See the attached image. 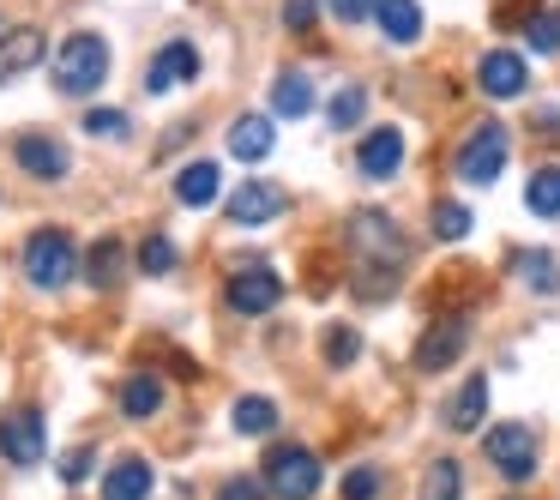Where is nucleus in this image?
I'll use <instances>...</instances> for the list:
<instances>
[{
    "mask_svg": "<svg viewBox=\"0 0 560 500\" xmlns=\"http://www.w3.org/2000/svg\"><path fill=\"white\" fill-rule=\"evenodd\" d=\"M121 271H127V247L115 242V235H103V242L85 254V278H91V290H115V283H121Z\"/></svg>",
    "mask_w": 560,
    "mask_h": 500,
    "instance_id": "20",
    "label": "nucleus"
},
{
    "mask_svg": "<svg viewBox=\"0 0 560 500\" xmlns=\"http://www.w3.org/2000/svg\"><path fill=\"white\" fill-rule=\"evenodd\" d=\"M458 495H464L458 458H434V464H428V476H422V500H458Z\"/></svg>",
    "mask_w": 560,
    "mask_h": 500,
    "instance_id": "26",
    "label": "nucleus"
},
{
    "mask_svg": "<svg viewBox=\"0 0 560 500\" xmlns=\"http://www.w3.org/2000/svg\"><path fill=\"white\" fill-rule=\"evenodd\" d=\"M482 452H488V464H494L506 482H530L536 476V434L524 422H494L482 434Z\"/></svg>",
    "mask_w": 560,
    "mask_h": 500,
    "instance_id": "6",
    "label": "nucleus"
},
{
    "mask_svg": "<svg viewBox=\"0 0 560 500\" xmlns=\"http://www.w3.org/2000/svg\"><path fill=\"white\" fill-rule=\"evenodd\" d=\"M223 302H230L242 319H254V314H271V307L283 302V278H278L271 266H235L230 290H223Z\"/></svg>",
    "mask_w": 560,
    "mask_h": 500,
    "instance_id": "7",
    "label": "nucleus"
},
{
    "mask_svg": "<svg viewBox=\"0 0 560 500\" xmlns=\"http://www.w3.org/2000/svg\"><path fill=\"white\" fill-rule=\"evenodd\" d=\"M350 254H355V295L380 302V295L398 290V271H404V235L386 211H355L350 218Z\"/></svg>",
    "mask_w": 560,
    "mask_h": 500,
    "instance_id": "1",
    "label": "nucleus"
},
{
    "mask_svg": "<svg viewBox=\"0 0 560 500\" xmlns=\"http://www.w3.org/2000/svg\"><path fill=\"white\" fill-rule=\"evenodd\" d=\"M307 109H314V79L307 73H278V85H271V115L302 121Z\"/></svg>",
    "mask_w": 560,
    "mask_h": 500,
    "instance_id": "22",
    "label": "nucleus"
},
{
    "mask_svg": "<svg viewBox=\"0 0 560 500\" xmlns=\"http://www.w3.org/2000/svg\"><path fill=\"white\" fill-rule=\"evenodd\" d=\"M374 19H380V31H386V43H416L422 37V7H416V0H380Z\"/></svg>",
    "mask_w": 560,
    "mask_h": 500,
    "instance_id": "21",
    "label": "nucleus"
},
{
    "mask_svg": "<svg viewBox=\"0 0 560 500\" xmlns=\"http://www.w3.org/2000/svg\"><path fill=\"white\" fill-rule=\"evenodd\" d=\"M434 235L440 242H464V235H470V211H464L458 199H440L434 206Z\"/></svg>",
    "mask_w": 560,
    "mask_h": 500,
    "instance_id": "31",
    "label": "nucleus"
},
{
    "mask_svg": "<svg viewBox=\"0 0 560 500\" xmlns=\"http://www.w3.org/2000/svg\"><path fill=\"white\" fill-rule=\"evenodd\" d=\"M398 163H404V133L398 127H374V133L355 146V170H362L368 182H392Z\"/></svg>",
    "mask_w": 560,
    "mask_h": 500,
    "instance_id": "12",
    "label": "nucleus"
},
{
    "mask_svg": "<svg viewBox=\"0 0 560 500\" xmlns=\"http://www.w3.org/2000/svg\"><path fill=\"white\" fill-rule=\"evenodd\" d=\"M13 158H19V170H25V175H37V182H61V175L73 170L67 146H61V139H49V133H19Z\"/></svg>",
    "mask_w": 560,
    "mask_h": 500,
    "instance_id": "11",
    "label": "nucleus"
},
{
    "mask_svg": "<svg viewBox=\"0 0 560 500\" xmlns=\"http://www.w3.org/2000/svg\"><path fill=\"white\" fill-rule=\"evenodd\" d=\"M61 476H67V482H85V476H91V452H85V446H79V452H67Z\"/></svg>",
    "mask_w": 560,
    "mask_h": 500,
    "instance_id": "38",
    "label": "nucleus"
},
{
    "mask_svg": "<svg viewBox=\"0 0 560 500\" xmlns=\"http://www.w3.org/2000/svg\"><path fill=\"white\" fill-rule=\"evenodd\" d=\"M482 416H488V380H482V374H470L458 392H452L446 422L458 428V434H476V428H482Z\"/></svg>",
    "mask_w": 560,
    "mask_h": 500,
    "instance_id": "18",
    "label": "nucleus"
},
{
    "mask_svg": "<svg viewBox=\"0 0 560 500\" xmlns=\"http://www.w3.org/2000/svg\"><path fill=\"white\" fill-rule=\"evenodd\" d=\"M524 37L536 55H560V13H530L524 19Z\"/></svg>",
    "mask_w": 560,
    "mask_h": 500,
    "instance_id": "30",
    "label": "nucleus"
},
{
    "mask_svg": "<svg viewBox=\"0 0 560 500\" xmlns=\"http://www.w3.org/2000/svg\"><path fill=\"white\" fill-rule=\"evenodd\" d=\"M151 482H158V470H151L139 452H127V458H115V470L103 476V500H145Z\"/></svg>",
    "mask_w": 560,
    "mask_h": 500,
    "instance_id": "16",
    "label": "nucleus"
},
{
    "mask_svg": "<svg viewBox=\"0 0 560 500\" xmlns=\"http://www.w3.org/2000/svg\"><path fill=\"white\" fill-rule=\"evenodd\" d=\"M464 344H470V319L440 314L434 326L422 332V344H416V368H422V374H440V368H452L464 356Z\"/></svg>",
    "mask_w": 560,
    "mask_h": 500,
    "instance_id": "9",
    "label": "nucleus"
},
{
    "mask_svg": "<svg viewBox=\"0 0 560 500\" xmlns=\"http://www.w3.org/2000/svg\"><path fill=\"white\" fill-rule=\"evenodd\" d=\"M230 422H235V434H271L278 428V404L271 398H235V410H230Z\"/></svg>",
    "mask_w": 560,
    "mask_h": 500,
    "instance_id": "24",
    "label": "nucleus"
},
{
    "mask_svg": "<svg viewBox=\"0 0 560 500\" xmlns=\"http://www.w3.org/2000/svg\"><path fill=\"white\" fill-rule=\"evenodd\" d=\"M355 356H362V338H355L350 326H331V332H326V362H331V368H350Z\"/></svg>",
    "mask_w": 560,
    "mask_h": 500,
    "instance_id": "32",
    "label": "nucleus"
},
{
    "mask_svg": "<svg viewBox=\"0 0 560 500\" xmlns=\"http://www.w3.org/2000/svg\"><path fill=\"white\" fill-rule=\"evenodd\" d=\"M109 79V43L97 31H73V37L55 49V85L67 97H91V91Z\"/></svg>",
    "mask_w": 560,
    "mask_h": 500,
    "instance_id": "2",
    "label": "nucleus"
},
{
    "mask_svg": "<svg viewBox=\"0 0 560 500\" xmlns=\"http://www.w3.org/2000/svg\"><path fill=\"white\" fill-rule=\"evenodd\" d=\"M85 133L91 139H127V115L121 109H91L85 115Z\"/></svg>",
    "mask_w": 560,
    "mask_h": 500,
    "instance_id": "33",
    "label": "nucleus"
},
{
    "mask_svg": "<svg viewBox=\"0 0 560 500\" xmlns=\"http://www.w3.org/2000/svg\"><path fill=\"white\" fill-rule=\"evenodd\" d=\"M218 500H259V482H247V476H230V482L218 488Z\"/></svg>",
    "mask_w": 560,
    "mask_h": 500,
    "instance_id": "37",
    "label": "nucleus"
},
{
    "mask_svg": "<svg viewBox=\"0 0 560 500\" xmlns=\"http://www.w3.org/2000/svg\"><path fill=\"white\" fill-rule=\"evenodd\" d=\"M266 488L278 500H314L319 495V458L307 446H271L266 452Z\"/></svg>",
    "mask_w": 560,
    "mask_h": 500,
    "instance_id": "4",
    "label": "nucleus"
},
{
    "mask_svg": "<svg viewBox=\"0 0 560 500\" xmlns=\"http://www.w3.org/2000/svg\"><path fill=\"white\" fill-rule=\"evenodd\" d=\"M283 206H290V194H283L278 182H266V175H254V182L235 187L230 199V223H242V230H266V223L283 218Z\"/></svg>",
    "mask_w": 560,
    "mask_h": 500,
    "instance_id": "8",
    "label": "nucleus"
},
{
    "mask_svg": "<svg viewBox=\"0 0 560 500\" xmlns=\"http://www.w3.org/2000/svg\"><path fill=\"white\" fill-rule=\"evenodd\" d=\"M326 7H331V19H338V25H362V19H374L380 0H326Z\"/></svg>",
    "mask_w": 560,
    "mask_h": 500,
    "instance_id": "35",
    "label": "nucleus"
},
{
    "mask_svg": "<svg viewBox=\"0 0 560 500\" xmlns=\"http://www.w3.org/2000/svg\"><path fill=\"white\" fill-rule=\"evenodd\" d=\"M380 495V470L374 464H355L350 476H343V500H374Z\"/></svg>",
    "mask_w": 560,
    "mask_h": 500,
    "instance_id": "34",
    "label": "nucleus"
},
{
    "mask_svg": "<svg viewBox=\"0 0 560 500\" xmlns=\"http://www.w3.org/2000/svg\"><path fill=\"white\" fill-rule=\"evenodd\" d=\"M163 410V380L151 374V368H139V374H127L121 386V416H133V422H145V416Z\"/></svg>",
    "mask_w": 560,
    "mask_h": 500,
    "instance_id": "19",
    "label": "nucleus"
},
{
    "mask_svg": "<svg viewBox=\"0 0 560 500\" xmlns=\"http://www.w3.org/2000/svg\"><path fill=\"white\" fill-rule=\"evenodd\" d=\"M139 271H145V278H170L175 271V242L170 235H145V242H139Z\"/></svg>",
    "mask_w": 560,
    "mask_h": 500,
    "instance_id": "28",
    "label": "nucleus"
},
{
    "mask_svg": "<svg viewBox=\"0 0 560 500\" xmlns=\"http://www.w3.org/2000/svg\"><path fill=\"white\" fill-rule=\"evenodd\" d=\"M362 109H368V91H362V85H343L338 97L326 103V121L343 133V127H355V121H362Z\"/></svg>",
    "mask_w": 560,
    "mask_h": 500,
    "instance_id": "29",
    "label": "nucleus"
},
{
    "mask_svg": "<svg viewBox=\"0 0 560 500\" xmlns=\"http://www.w3.org/2000/svg\"><path fill=\"white\" fill-rule=\"evenodd\" d=\"M175 199L194 211H206L211 199H218V163H187L182 175H175Z\"/></svg>",
    "mask_w": 560,
    "mask_h": 500,
    "instance_id": "23",
    "label": "nucleus"
},
{
    "mask_svg": "<svg viewBox=\"0 0 560 500\" xmlns=\"http://www.w3.org/2000/svg\"><path fill=\"white\" fill-rule=\"evenodd\" d=\"M319 19V0H283V25L290 31H314Z\"/></svg>",
    "mask_w": 560,
    "mask_h": 500,
    "instance_id": "36",
    "label": "nucleus"
},
{
    "mask_svg": "<svg viewBox=\"0 0 560 500\" xmlns=\"http://www.w3.org/2000/svg\"><path fill=\"white\" fill-rule=\"evenodd\" d=\"M524 206L536 218H560V170H536L530 187H524Z\"/></svg>",
    "mask_w": 560,
    "mask_h": 500,
    "instance_id": "27",
    "label": "nucleus"
},
{
    "mask_svg": "<svg viewBox=\"0 0 560 500\" xmlns=\"http://www.w3.org/2000/svg\"><path fill=\"white\" fill-rule=\"evenodd\" d=\"M506 151H512L506 127H500V121H482V127H470V139L458 146L452 175H458L464 187H494L500 170H506Z\"/></svg>",
    "mask_w": 560,
    "mask_h": 500,
    "instance_id": "3",
    "label": "nucleus"
},
{
    "mask_svg": "<svg viewBox=\"0 0 560 500\" xmlns=\"http://www.w3.org/2000/svg\"><path fill=\"white\" fill-rule=\"evenodd\" d=\"M182 79H199V49L194 43H163L158 61H151V73H145V91L163 97V91H175Z\"/></svg>",
    "mask_w": 560,
    "mask_h": 500,
    "instance_id": "14",
    "label": "nucleus"
},
{
    "mask_svg": "<svg viewBox=\"0 0 560 500\" xmlns=\"http://www.w3.org/2000/svg\"><path fill=\"white\" fill-rule=\"evenodd\" d=\"M512 266H518V278L530 283L536 295H555L560 290V259L555 254H518Z\"/></svg>",
    "mask_w": 560,
    "mask_h": 500,
    "instance_id": "25",
    "label": "nucleus"
},
{
    "mask_svg": "<svg viewBox=\"0 0 560 500\" xmlns=\"http://www.w3.org/2000/svg\"><path fill=\"white\" fill-rule=\"evenodd\" d=\"M73 271H79V254H73V242H67V230H37L25 242V278L37 283V290H61Z\"/></svg>",
    "mask_w": 560,
    "mask_h": 500,
    "instance_id": "5",
    "label": "nucleus"
},
{
    "mask_svg": "<svg viewBox=\"0 0 560 500\" xmlns=\"http://www.w3.org/2000/svg\"><path fill=\"white\" fill-rule=\"evenodd\" d=\"M43 55H49V37H43V31H31V25L7 31V37H0V85L19 79V73H31Z\"/></svg>",
    "mask_w": 560,
    "mask_h": 500,
    "instance_id": "15",
    "label": "nucleus"
},
{
    "mask_svg": "<svg viewBox=\"0 0 560 500\" xmlns=\"http://www.w3.org/2000/svg\"><path fill=\"white\" fill-rule=\"evenodd\" d=\"M271 146H278V133H271L266 115H242V121L230 127V158H242V163H266Z\"/></svg>",
    "mask_w": 560,
    "mask_h": 500,
    "instance_id": "17",
    "label": "nucleus"
},
{
    "mask_svg": "<svg viewBox=\"0 0 560 500\" xmlns=\"http://www.w3.org/2000/svg\"><path fill=\"white\" fill-rule=\"evenodd\" d=\"M43 452H49V434H43V416L37 410L0 416V458L25 470V464H43Z\"/></svg>",
    "mask_w": 560,
    "mask_h": 500,
    "instance_id": "10",
    "label": "nucleus"
},
{
    "mask_svg": "<svg viewBox=\"0 0 560 500\" xmlns=\"http://www.w3.org/2000/svg\"><path fill=\"white\" fill-rule=\"evenodd\" d=\"M524 79H530V73H524V61L512 49H488L482 61H476V85H482L488 97H500V103L524 97Z\"/></svg>",
    "mask_w": 560,
    "mask_h": 500,
    "instance_id": "13",
    "label": "nucleus"
}]
</instances>
